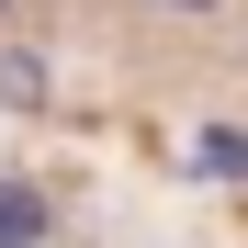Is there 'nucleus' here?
I'll return each mask as SVG.
<instances>
[{"mask_svg": "<svg viewBox=\"0 0 248 248\" xmlns=\"http://www.w3.org/2000/svg\"><path fill=\"white\" fill-rule=\"evenodd\" d=\"M34 237H46V203H34V192H12V181H0V248H34Z\"/></svg>", "mask_w": 248, "mask_h": 248, "instance_id": "nucleus-1", "label": "nucleus"}, {"mask_svg": "<svg viewBox=\"0 0 248 248\" xmlns=\"http://www.w3.org/2000/svg\"><path fill=\"white\" fill-rule=\"evenodd\" d=\"M192 12H203V0H192Z\"/></svg>", "mask_w": 248, "mask_h": 248, "instance_id": "nucleus-2", "label": "nucleus"}]
</instances>
